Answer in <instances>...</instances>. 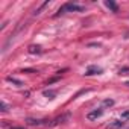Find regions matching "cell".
Masks as SVG:
<instances>
[{
	"label": "cell",
	"instance_id": "cell-1",
	"mask_svg": "<svg viewBox=\"0 0 129 129\" xmlns=\"http://www.w3.org/2000/svg\"><path fill=\"white\" fill-rule=\"evenodd\" d=\"M82 11H84V6H81L78 3H73V2H69V3H64L53 17H59V15H64L67 12H82Z\"/></svg>",
	"mask_w": 129,
	"mask_h": 129
},
{
	"label": "cell",
	"instance_id": "cell-2",
	"mask_svg": "<svg viewBox=\"0 0 129 129\" xmlns=\"http://www.w3.org/2000/svg\"><path fill=\"white\" fill-rule=\"evenodd\" d=\"M70 120V112H66V114H61V115H58L56 118H53V120H46V126H58V124H62V123H66V121H69Z\"/></svg>",
	"mask_w": 129,
	"mask_h": 129
},
{
	"label": "cell",
	"instance_id": "cell-3",
	"mask_svg": "<svg viewBox=\"0 0 129 129\" xmlns=\"http://www.w3.org/2000/svg\"><path fill=\"white\" fill-rule=\"evenodd\" d=\"M102 115H103V108H99V109H94V111L88 112V114H87V118H88V120H97V118L102 117Z\"/></svg>",
	"mask_w": 129,
	"mask_h": 129
},
{
	"label": "cell",
	"instance_id": "cell-4",
	"mask_svg": "<svg viewBox=\"0 0 129 129\" xmlns=\"http://www.w3.org/2000/svg\"><path fill=\"white\" fill-rule=\"evenodd\" d=\"M103 70L100 69V67H97V66H90L88 69H87V72H85V76H93V75H100Z\"/></svg>",
	"mask_w": 129,
	"mask_h": 129
},
{
	"label": "cell",
	"instance_id": "cell-5",
	"mask_svg": "<svg viewBox=\"0 0 129 129\" xmlns=\"http://www.w3.org/2000/svg\"><path fill=\"white\" fill-rule=\"evenodd\" d=\"M123 124H124L123 120H114V121H111V123L106 126V129H120Z\"/></svg>",
	"mask_w": 129,
	"mask_h": 129
},
{
	"label": "cell",
	"instance_id": "cell-6",
	"mask_svg": "<svg viewBox=\"0 0 129 129\" xmlns=\"http://www.w3.org/2000/svg\"><path fill=\"white\" fill-rule=\"evenodd\" d=\"M26 123L29 126H40V124H44L46 120H38V118H26Z\"/></svg>",
	"mask_w": 129,
	"mask_h": 129
},
{
	"label": "cell",
	"instance_id": "cell-7",
	"mask_svg": "<svg viewBox=\"0 0 129 129\" xmlns=\"http://www.w3.org/2000/svg\"><path fill=\"white\" fill-rule=\"evenodd\" d=\"M105 6H106L108 9H111L112 12H118V6H117L115 2H112V0H106V2H105Z\"/></svg>",
	"mask_w": 129,
	"mask_h": 129
},
{
	"label": "cell",
	"instance_id": "cell-8",
	"mask_svg": "<svg viewBox=\"0 0 129 129\" xmlns=\"http://www.w3.org/2000/svg\"><path fill=\"white\" fill-rule=\"evenodd\" d=\"M27 52H29V53H41L43 49H41V46H29Z\"/></svg>",
	"mask_w": 129,
	"mask_h": 129
},
{
	"label": "cell",
	"instance_id": "cell-9",
	"mask_svg": "<svg viewBox=\"0 0 129 129\" xmlns=\"http://www.w3.org/2000/svg\"><path fill=\"white\" fill-rule=\"evenodd\" d=\"M49 5H50V2H44V3H43V5H41L40 8H38V9H35V12H34V15H38V14H41V11H43L44 8H47Z\"/></svg>",
	"mask_w": 129,
	"mask_h": 129
},
{
	"label": "cell",
	"instance_id": "cell-10",
	"mask_svg": "<svg viewBox=\"0 0 129 129\" xmlns=\"http://www.w3.org/2000/svg\"><path fill=\"white\" fill-rule=\"evenodd\" d=\"M6 81H8V82L15 84L17 87H21V85H23V84H21V81H18V79H15V78H12V76H8V78H6Z\"/></svg>",
	"mask_w": 129,
	"mask_h": 129
},
{
	"label": "cell",
	"instance_id": "cell-11",
	"mask_svg": "<svg viewBox=\"0 0 129 129\" xmlns=\"http://www.w3.org/2000/svg\"><path fill=\"white\" fill-rule=\"evenodd\" d=\"M120 120H123V121H127V120H129V109H127V111H124V112H121Z\"/></svg>",
	"mask_w": 129,
	"mask_h": 129
},
{
	"label": "cell",
	"instance_id": "cell-12",
	"mask_svg": "<svg viewBox=\"0 0 129 129\" xmlns=\"http://www.w3.org/2000/svg\"><path fill=\"white\" fill-rule=\"evenodd\" d=\"M44 96H47L49 99H53V97H55V91H52V90H49V91H44Z\"/></svg>",
	"mask_w": 129,
	"mask_h": 129
},
{
	"label": "cell",
	"instance_id": "cell-13",
	"mask_svg": "<svg viewBox=\"0 0 129 129\" xmlns=\"http://www.w3.org/2000/svg\"><path fill=\"white\" fill-rule=\"evenodd\" d=\"M111 105H114V100L112 99H105L103 100V106H111Z\"/></svg>",
	"mask_w": 129,
	"mask_h": 129
},
{
	"label": "cell",
	"instance_id": "cell-14",
	"mask_svg": "<svg viewBox=\"0 0 129 129\" xmlns=\"http://www.w3.org/2000/svg\"><path fill=\"white\" fill-rule=\"evenodd\" d=\"M118 75H129V67H123L118 70Z\"/></svg>",
	"mask_w": 129,
	"mask_h": 129
},
{
	"label": "cell",
	"instance_id": "cell-15",
	"mask_svg": "<svg viewBox=\"0 0 129 129\" xmlns=\"http://www.w3.org/2000/svg\"><path fill=\"white\" fill-rule=\"evenodd\" d=\"M0 111H2V112H6L8 111V105L5 102H2V109H0Z\"/></svg>",
	"mask_w": 129,
	"mask_h": 129
},
{
	"label": "cell",
	"instance_id": "cell-16",
	"mask_svg": "<svg viewBox=\"0 0 129 129\" xmlns=\"http://www.w3.org/2000/svg\"><path fill=\"white\" fill-rule=\"evenodd\" d=\"M9 129H24V127H18V126H12V127H9Z\"/></svg>",
	"mask_w": 129,
	"mask_h": 129
},
{
	"label": "cell",
	"instance_id": "cell-17",
	"mask_svg": "<svg viewBox=\"0 0 129 129\" xmlns=\"http://www.w3.org/2000/svg\"><path fill=\"white\" fill-rule=\"evenodd\" d=\"M126 85H127V87H129V82H126Z\"/></svg>",
	"mask_w": 129,
	"mask_h": 129
}]
</instances>
